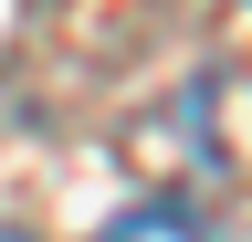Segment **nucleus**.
Returning a JSON list of instances; mask_svg holds the SVG:
<instances>
[{
	"instance_id": "obj_2",
	"label": "nucleus",
	"mask_w": 252,
	"mask_h": 242,
	"mask_svg": "<svg viewBox=\"0 0 252 242\" xmlns=\"http://www.w3.org/2000/svg\"><path fill=\"white\" fill-rule=\"evenodd\" d=\"M0 242H32V232H21V221H0Z\"/></svg>"
},
{
	"instance_id": "obj_1",
	"label": "nucleus",
	"mask_w": 252,
	"mask_h": 242,
	"mask_svg": "<svg viewBox=\"0 0 252 242\" xmlns=\"http://www.w3.org/2000/svg\"><path fill=\"white\" fill-rule=\"evenodd\" d=\"M94 242H210V232H200V210H189V200H126Z\"/></svg>"
}]
</instances>
